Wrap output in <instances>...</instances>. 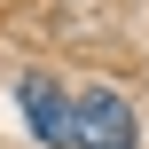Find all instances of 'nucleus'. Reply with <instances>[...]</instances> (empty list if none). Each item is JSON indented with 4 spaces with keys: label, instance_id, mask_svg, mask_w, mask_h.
Here are the masks:
<instances>
[{
    "label": "nucleus",
    "instance_id": "obj_1",
    "mask_svg": "<svg viewBox=\"0 0 149 149\" xmlns=\"http://www.w3.org/2000/svg\"><path fill=\"white\" fill-rule=\"evenodd\" d=\"M71 149H134V110H126L118 86H86V94H79Z\"/></svg>",
    "mask_w": 149,
    "mask_h": 149
},
{
    "label": "nucleus",
    "instance_id": "obj_2",
    "mask_svg": "<svg viewBox=\"0 0 149 149\" xmlns=\"http://www.w3.org/2000/svg\"><path fill=\"white\" fill-rule=\"evenodd\" d=\"M24 118H31V134L47 149H71V126H79V94H63L47 71H31L24 79Z\"/></svg>",
    "mask_w": 149,
    "mask_h": 149
}]
</instances>
